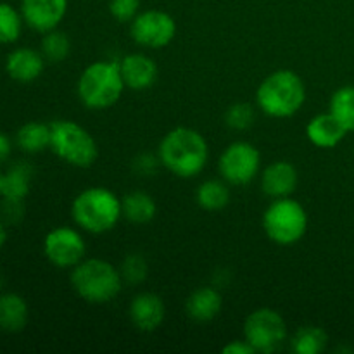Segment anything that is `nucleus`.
I'll return each instance as SVG.
<instances>
[{
    "instance_id": "aec40b11",
    "label": "nucleus",
    "mask_w": 354,
    "mask_h": 354,
    "mask_svg": "<svg viewBox=\"0 0 354 354\" xmlns=\"http://www.w3.org/2000/svg\"><path fill=\"white\" fill-rule=\"evenodd\" d=\"M33 168L28 162H17L10 166L2 178V197L7 201H21L30 192Z\"/></svg>"
},
{
    "instance_id": "f03ea898",
    "label": "nucleus",
    "mask_w": 354,
    "mask_h": 354,
    "mask_svg": "<svg viewBox=\"0 0 354 354\" xmlns=\"http://www.w3.org/2000/svg\"><path fill=\"white\" fill-rule=\"evenodd\" d=\"M306 100L303 78L290 69H279L263 80L256 92L259 109L272 118L294 116Z\"/></svg>"
},
{
    "instance_id": "72a5a7b5",
    "label": "nucleus",
    "mask_w": 354,
    "mask_h": 354,
    "mask_svg": "<svg viewBox=\"0 0 354 354\" xmlns=\"http://www.w3.org/2000/svg\"><path fill=\"white\" fill-rule=\"evenodd\" d=\"M6 241H7V230H6V227H3L2 221H0V249L3 248Z\"/></svg>"
},
{
    "instance_id": "6e6552de",
    "label": "nucleus",
    "mask_w": 354,
    "mask_h": 354,
    "mask_svg": "<svg viewBox=\"0 0 354 354\" xmlns=\"http://www.w3.org/2000/svg\"><path fill=\"white\" fill-rule=\"evenodd\" d=\"M244 339L256 353H273L287 341V325L275 310L261 308L245 318Z\"/></svg>"
},
{
    "instance_id": "423d86ee",
    "label": "nucleus",
    "mask_w": 354,
    "mask_h": 354,
    "mask_svg": "<svg viewBox=\"0 0 354 354\" xmlns=\"http://www.w3.org/2000/svg\"><path fill=\"white\" fill-rule=\"evenodd\" d=\"M50 149L57 158L76 168H88L99 156V147L92 135L68 120L50 123Z\"/></svg>"
},
{
    "instance_id": "f3484780",
    "label": "nucleus",
    "mask_w": 354,
    "mask_h": 354,
    "mask_svg": "<svg viewBox=\"0 0 354 354\" xmlns=\"http://www.w3.org/2000/svg\"><path fill=\"white\" fill-rule=\"evenodd\" d=\"M346 133L348 131L342 128V124L330 113L318 114L306 127V135L311 144L322 149H332L341 144Z\"/></svg>"
},
{
    "instance_id": "a878e982",
    "label": "nucleus",
    "mask_w": 354,
    "mask_h": 354,
    "mask_svg": "<svg viewBox=\"0 0 354 354\" xmlns=\"http://www.w3.org/2000/svg\"><path fill=\"white\" fill-rule=\"evenodd\" d=\"M23 16L10 3L0 2V44H14L23 28Z\"/></svg>"
},
{
    "instance_id": "39448f33",
    "label": "nucleus",
    "mask_w": 354,
    "mask_h": 354,
    "mask_svg": "<svg viewBox=\"0 0 354 354\" xmlns=\"http://www.w3.org/2000/svg\"><path fill=\"white\" fill-rule=\"evenodd\" d=\"M73 289L82 299L92 304H106L113 301L123 287L120 270L104 259H83L71 273Z\"/></svg>"
},
{
    "instance_id": "c756f323",
    "label": "nucleus",
    "mask_w": 354,
    "mask_h": 354,
    "mask_svg": "<svg viewBox=\"0 0 354 354\" xmlns=\"http://www.w3.org/2000/svg\"><path fill=\"white\" fill-rule=\"evenodd\" d=\"M140 9V0H109V12L120 23H131Z\"/></svg>"
},
{
    "instance_id": "6ab92c4d",
    "label": "nucleus",
    "mask_w": 354,
    "mask_h": 354,
    "mask_svg": "<svg viewBox=\"0 0 354 354\" xmlns=\"http://www.w3.org/2000/svg\"><path fill=\"white\" fill-rule=\"evenodd\" d=\"M28 324V304L19 294L7 292L0 296V330L21 332Z\"/></svg>"
},
{
    "instance_id": "2eb2a0df",
    "label": "nucleus",
    "mask_w": 354,
    "mask_h": 354,
    "mask_svg": "<svg viewBox=\"0 0 354 354\" xmlns=\"http://www.w3.org/2000/svg\"><path fill=\"white\" fill-rule=\"evenodd\" d=\"M124 85L133 90H145L154 85L158 78V66L144 54H130L120 62Z\"/></svg>"
},
{
    "instance_id": "0eeeda50",
    "label": "nucleus",
    "mask_w": 354,
    "mask_h": 354,
    "mask_svg": "<svg viewBox=\"0 0 354 354\" xmlns=\"http://www.w3.org/2000/svg\"><path fill=\"white\" fill-rule=\"evenodd\" d=\"M263 228L272 242L292 245L304 237L308 228L306 209L290 197H280L268 206L263 216Z\"/></svg>"
},
{
    "instance_id": "f8f14e48",
    "label": "nucleus",
    "mask_w": 354,
    "mask_h": 354,
    "mask_svg": "<svg viewBox=\"0 0 354 354\" xmlns=\"http://www.w3.org/2000/svg\"><path fill=\"white\" fill-rule=\"evenodd\" d=\"M68 12V0H21V16L35 31L47 33L57 28Z\"/></svg>"
},
{
    "instance_id": "dca6fc26",
    "label": "nucleus",
    "mask_w": 354,
    "mask_h": 354,
    "mask_svg": "<svg viewBox=\"0 0 354 354\" xmlns=\"http://www.w3.org/2000/svg\"><path fill=\"white\" fill-rule=\"evenodd\" d=\"M261 187L273 199L289 197L297 187V171L290 162L277 161L263 171Z\"/></svg>"
},
{
    "instance_id": "393cba45",
    "label": "nucleus",
    "mask_w": 354,
    "mask_h": 354,
    "mask_svg": "<svg viewBox=\"0 0 354 354\" xmlns=\"http://www.w3.org/2000/svg\"><path fill=\"white\" fill-rule=\"evenodd\" d=\"M327 334L320 327H303L294 334L290 348L297 354H318L327 346Z\"/></svg>"
},
{
    "instance_id": "c85d7f7f",
    "label": "nucleus",
    "mask_w": 354,
    "mask_h": 354,
    "mask_svg": "<svg viewBox=\"0 0 354 354\" xmlns=\"http://www.w3.org/2000/svg\"><path fill=\"white\" fill-rule=\"evenodd\" d=\"M121 277L128 283H140L147 277V261L140 254H130L121 263Z\"/></svg>"
},
{
    "instance_id": "5701e85b",
    "label": "nucleus",
    "mask_w": 354,
    "mask_h": 354,
    "mask_svg": "<svg viewBox=\"0 0 354 354\" xmlns=\"http://www.w3.org/2000/svg\"><path fill=\"white\" fill-rule=\"evenodd\" d=\"M328 113L342 124L346 131H354V86H341L330 99Z\"/></svg>"
},
{
    "instance_id": "b1692460",
    "label": "nucleus",
    "mask_w": 354,
    "mask_h": 354,
    "mask_svg": "<svg viewBox=\"0 0 354 354\" xmlns=\"http://www.w3.org/2000/svg\"><path fill=\"white\" fill-rule=\"evenodd\" d=\"M230 201V190L220 180H207L197 189V203L206 211H220Z\"/></svg>"
},
{
    "instance_id": "f257e3e1",
    "label": "nucleus",
    "mask_w": 354,
    "mask_h": 354,
    "mask_svg": "<svg viewBox=\"0 0 354 354\" xmlns=\"http://www.w3.org/2000/svg\"><path fill=\"white\" fill-rule=\"evenodd\" d=\"M209 149L199 131L178 127L166 133L159 144V161L180 178L197 176L207 165Z\"/></svg>"
},
{
    "instance_id": "1a4fd4ad",
    "label": "nucleus",
    "mask_w": 354,
    "mask_h": 354,
    "mask_svg": "<svg viewBox=\"0 0 354 354\" xmlns=\"http://www.w3.org/2000/svg\"><path fill=\"white\" fill-rule=\"evenodd\" d=\"M261 156L249 142H234L221 154L218 168L221 176L232 185H245L259 173Z\"/></svg>"
},
{
    "instance_id": "f704fd0d",
    "label": "nucleus",
    "mask_w": 354,
    "mask_h": 354,
    "mask_svg": "<svg viewBox=\"0 0 354 354\" xmlns=\"http://www.w3.org/2000/svg\"><path fill=\"white\" fill-rule=\"evenodd\" d=\"M2 178H3V175L0 173V196H2Z\"/></svg>"
},
{
    "instance_id": "7ed1b4c3",
    "label": "nucleus",
    "mask_w": 354,
    "mask_h": 354,
    "mask_svg": "<svg viewBox=\"0 0 354 354\" xmlns=\"http://www.w3.org/2000/svg\"><path fill=\"white\" fill-rule=\"evenodd\" d=\"M73 220L88 234H106L113 230L123 216L121 201L104 187H90L73 201Z\"/></svg>"
},
{
    "instance_id": "2f4dec72",
    "label": "nucleus",
    "mask_w": 354,
    "mask_h": 354,
    "mask_svg": "<svg viewBox=\"0 0 354 354\" xmlns=\"http://www.w3.org/2000/svg\"><path fill=\"white\" fill-rule=\"evenodd\" d=\"M225 354H254L256 349L248 341H234L223 348Z\"/></svg>"
},
{
    "instance_id": "cd10ccee",
    "label": "nucleus",
    "mask_w": 354,
    "mask_h": 354,
    "mask_svg": "<svg viewBox=\"0 0 354 354\" xmlns=\"http://www.w3.org/2000/svg\"><path fill=\"white\" fill-rule=\"evenodd\" d=\"M225 121L232 130H248L254 123V109L251 107V104L237 102L228 107Z\"/></svg>"
},
{
    "instance_id": "9d476101",
    "label": "nucleus",
    "mask_w": 354,
    "mask_h": 354,
    "mask_svg": "<svg viewBox=\"0 0 354 354\" xmlns=\"http://www.w3.org/2000/svg\"><path fill=\"white\" fill-rule=\"evenodd\" d=\"M131 38L135 44L147 48H162L175 38L176 24L169 14L162 10L138 12L131 21Z\"/></svg>"
},
{
    "instance_id": "473e14b6",
    "label": "nucleus",
    "mask_w": 354,
    "mask_h": 354,
    "mask_svg": "<svg viewBox=\"0 0 354 354\" xmlns=\"http://www.w3.org/2000/svg\"><path fill=\"white\" fill-rule=\"evenodd\" d=\"M10 151H12V144H10L9 137L3 131H0V162L9 158Z\"/></svg>"
},
{
    "instance_id": "412c9836",
    "label": "nucleus",
    "mask_w": 354,
    "mask_h": 354,
    "mask_svg": "<svg viewBox=\"0 0 354 354\" xmlns=\"http://www.w3.org/2000/svg\"><path fill=\"white\" fill-rule=\"evenodd\" d=\"M17 145L28 154H37L50 147V124L30 121L17 130Z\"/></svg>"
},
{
    "instance_id": "9b49d317",
    "label": "nucleus",
    "mask_w": 354,
    "mask_h": 354,
    "mask_svg": "<svg viewBox=\"0 0 354 354\" xmlns=\"http://www.w3.org/2000/svg\"><path fill=\"white\" fill-rule=\"evenodd\" d=\"M44 252L57 268H71L85 258V241L75 228L59 227L48 232L45 237Z\"/></svg>"
},
{
    "instance_id": "4468645a",
    "label": "nucleus",
    "mask_w": 354,
    "mask_h": 354,
    "mask_svg": "<svg viewBox=\"0 0 354 354\" xmlns=\"http://www.w3.org/2000/svg\"><path fill=\"white\" fill-rule=\"evenodd\" d=\"M44 54L30 47H21L10 52L6 61V71L14 82L31 83L44 73Z\"/></svg>"
},
{
    "instance_id": "20e7f679",
    "label": "nucleus",
    "mask_w": 354,
    "mask_h": 354,
    "mask_svg": "<svg viewBox=\"0 0 354 354\" xmlns=\"http://www.w3.org/2000/svg\"><path fill=\"white\" fill-rule=\"evenodd\" d=\"M124 86L120 62L97 61L82 73L76 92L88 109L102 111L120 100Z\"/></svg>"
},
{
    "instance_id": "4be33fe9",
    "label": "nucleus",
    "mask_w": 354,
    "mask_h": 354,
    "mask_svg": "<svg viewBox=\"0 0 354 354\" xmlns=\"http://www.w3.org/2000/svg\"><path fill=\"white\" fill-rule=\"evenodd\" d=\"M121 207H123V216L131 223L144 225L149 223L152 218L156 216L154 199L145 192H131L121 201Z\"/></svg>"
},
{
    "instance_id": "bb28decb",
    "label": "nucleus",
    "mask_w": 354,
    "mask_h": 354,
    "mask_svg": "<svg viewBox=\"0 0 354 354\" xmlns=\"http://www.w3.org/2000/svg\"><path fill=\"white\" fill-rule=\"evenodd\" d=\"M69 48H71L69 38L68 35L62 33V31H47L44 40H41V54H44V57L50 62L64 61L69 55Z\"/></svg>"
},
{
    "instance_id": "ddd939ff",
    "label": "nucleus",
    "mask_w": 354,
    "mask_h": 354,
    "mask_svg": "<svg viewBox=\"0 0 354 354\" xmlns=\"http://www.w3.org/2000/svg\"><path fill=\"white\" fill-rule=\"evenodd\" d=\"M165 303L158 294L142 292L130 304L131 324L142 332H154L165 320Z\"/></svg>"
},
{
    "instance_id": "a211bd4d",
    "label": "nucleus",
    "mask_w": 354,
    "mask_h": 354,
    "mask_svg": "<svg viewBox=\"0 0 354 354\" xmlns=\"http://www.w3.org/2000/svg\"><path fill=\"white\" fill-rule=\"evenodd\" d=\"M187 315L196 322H211L221 310V296L213 287H201L187 299Z\"/></svg>"
},
{
    "instance_id": "7c9ffc66",
    "label": "nucleus",
    "mask_w": 354,
    "mask_h": 354,
    "mask_svg": "<svg viewBox=\"0 0 354 354\" xmlns=\"http://www.w3.org/2000/svg\"><path fill=\"white\" fill-rule=\"evenodd\" d=\"M135 168H137V171L140 173V175H152V173L156 171V168H158V161H156L152 156L144 154L138 159H135Z\"/></svg>"
}]
</instances>
